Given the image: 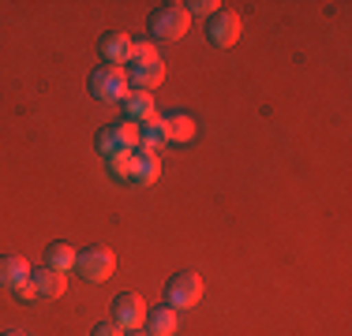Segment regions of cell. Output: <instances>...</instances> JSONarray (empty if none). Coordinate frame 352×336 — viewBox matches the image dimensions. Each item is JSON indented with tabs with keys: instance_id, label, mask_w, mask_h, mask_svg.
Returning <instances> with one entry per match:
<instances>
[{
	"instance_id": "22",
	"label": "cell",
	"mask_w": 352,
	"mask_h": 336,
	"mask_svg": "<svg viewBox=\"0 0 352 336\" xmlns=\"http://www.w3.org/2000/svg\"><path fill=\"white\" fill-rule=\"evenodd\" d=\"M128 336H150V333H142V329H135V333H128Z\"/></svg>"
},
{
	"instance_id": "4",
	"label": "cell",
	"mask_w": 352,
	"mask_h": 336,
	"mask_svg": "<svg viewBox=\"0 0 352 336\" xmlns=\"http://www.w3.org/2000/svg\"><path fill=\"white\" fill-rule=\"evenodd\" d=\"M75 269H79V276L87 284H102V280L113 276L116 258H113V250H109V247H90V250H82V254L75 258Z\"/></svg>"
},
{
	"instance_id": "21",
	"label": "cell",
	"mask_w": 352,
	"mask_h": 336,
	"mask_svg": "<svg viewBox=\"0 0 352 336\" xmlns=\"http://www.w3.org/2000/svg\"><path fill=\"white\" fill-rule=\"evenodd\" d=\"M94 336H124V329L116 322H102V325H94Z\"/></svg>"
},
{
	"instance_id": "1",
	"label": "cell",
	"mask_w": 352,
	"mask_h": 336,
	"mask_svg": "<svg viewBox=\"0 0 352 336\" xmlns=\"http://www.w3.org/2000/svg\"><path fill=\"white\" fill-rule=\"evenodd\" d=\"M90 94L98 101H105V105H120V101L131 94L128 71H124V67H113V64L98 67V71L90 75Z\"/></svg>"
},
{
	"instance_id": "14",
	"label": "cell",
	"mask_w": 352,
	"mask_h": 336,
	"mask_svg": "<svg viewBox=\"0 0 352 336\" xmlns=\"http://www.w3.org/2000/svg\"><path fill=\"white\" fill-rule=\"evenodd\" d=\"M146 322H150V336H176V329H180V314L173 307L146 310Z\"/></svg>"
},
{
	"instance_id": "8",
	"label": "cell",
	"mask_w": 352,
	"mask_h": 336,
	"mask_svg": "<svg viewBox=\"0 0 352 336\" xmlns=\"http://www.w3.org/2000/svg\"><path fill=\"white\" fill-rule=\"evenodd\" d=\"M120 112H124V123L139 128V123H150L157 116V105H154V97H150L146 90H131V94L120 101Z\"/></svg>"
},
{
	"instance_id": "3",
	"label": "cell",
	"mask_w": 352,
	"mask_h": 336,
	"mask_svg": "<svg viewBox=\"0 0 352 336\" xmlns=\"http://www.w3.org/2000/svg\"><path fill=\"white\" fill-rule=\"evenodd\" d=\"M191 27V15L184 4H162L154 15H150V34L162 41H180Z\"/></svg>"
},
{
	"instance_id": "16",
	"label": "cell",
	"mask_w": 352,
	"mask_h": 336,
	"mask_svg": "<svg viewBox=\"0 0 352 336\" xmlns=\"http://www.w3.org/2000/svg\"><path fill=\"white\" fill-rule=\"evenodd\" d=\"M75 250L72 243H53V247H45V269H56V273H68V269H75Z\"/></svg>"
},
{
	"instance_id": "20",
	"label": "cell",
	"mask_w": 352,
	"mask_h": 336,
	"mask_svg": "<svg viewBox=\"0 0 352 336\" xmlns=\"http://www.w3.org/2000/svg\"><path fill=\"white\" fill-rule=\"evenodd\" d=\"M184 8H188V15H217L221 12L217 0H191V4H184Z\"/></svg>"
},
{
	"instance_id": "9",
	"label": "cell",
	"mask_w": 352,
	"mask_h": 336,
	"mask_svg": "<svg viewBox=\"0 0 352 336\" xmlns=\"http://www.w3.org/2000/svg\"><path fill=\"white\" fill-rule=\"evenodd\" d=\"M30 291H34V299H60L68 291V280H64V273L41 265L30 269Z\"/></svg>"
},
{
	"instance_id": "11",
	"label": "cell",
	"mask_w": 352,
	"mask_h": 336,
	"mask_svg": "<svg viewBox=\"0 0 352 336\" xmlns=\"http://www.w3.org/2000/svg\"><path fill=\"white\" fill-rule=\"evenodd\" d=\"M165 79V64L162 60H146V64H128V86L135 90H154L157 82Z\"/></svg>"
},
{
	"instance_id": "7",
	"label": "cell",
	"mask_w": 352,
	"mask_h": 336,
	"mask_svg": "<svg viewBox=\"0 0 352 336\" xmlns=\"http://www.w3.org/2000/svg\"><path fill=\"white\" fill-rule=\"evenodd\" d=\"M240 30H244V23L232 12H217V15H210V23H206V38H210V45H217V49L236 45Z\"/></svg>"
},
{
	"instance_id": "10",
	"label": "cell",
	"mask_w": 352,
	"mask_h": 336,
	"mask_svg": "<svg viewBox=\"0 0 352 336\" xmlns=\"http://www.w3.org/2000/svg\"><path fill=\"white\" fill-rule=\"evenodd\" d=\"M131 45H135V41H131L124 30H109L105 38H102V45H98V53H102L105 64L128 67V60H131Z\"/></svg>"
},
{
	"instance_id": "6",
	"label": "cell",
	"mask_w": 352,
	"mask_h": 336,
	"mask_svg": "<svg viewBox=\"0 0 352 336\" xmlns=\"http://www.w3.org/2000/svg\"><path fill=\"white\" fill-rule=\"evenodd\" d=\"M113 322L120 325L124 333H135L146 325V302H142V296H135V291H124V296L113 299Z\"/></svg>"
},
{
	"instance_id": "5",
	"label": "cell",
	"mask_w": 352,
	"mask_h": 336,
	"mask_svg": "<svg viewBox=\"0 0 352 336\" xmlns=\"http://www.w3.org/2000/svg\"><path fill=\"white\" fill-rule=\"evenodd\" d=\"M139 146V128L131 123H109L98 134V154L102 157H113V154H135Z\"/></svg>"
},
{
	"instance_id": "17",
	"label": "cell",
	"mask_w": 352,
	"mask_h": 336,
	"mask_svg": "<svg viewBox=\"0 0 352 336\" xmlns=\"http://www.w3.org/2000/svg\"><path fill=\"white\" fill-rule=\"evenodd\" d=\"M165 123H169V142H191L195 139V120L184 112L176 116H165Z\"/></svg>"
},
{
	"instance_id": "13",
	"label": "cell",
	"mask_w": 352,
	"mask_h": 336,
	"mask_svg": "<svg viewBox=\"0 0 352 336\" xmlns=\"http://www.w3.org/2000/svg\"><path fill=\"white\" fill-rule=\"evenodd\" d=\"M157 176H162V157H157V149H139V154H131V180L154 183Z\"/></svg>"
},
{
	"instance_id": "23",
	"label": "cell",
	"mask_w": 352,
	"mask_h": 336,
	"mask_svg": "<svg viewBox=\"0 0 352 336\" xmlns=\"http://www.w3.org/2000/svg\"><path fill=\"white\" fill-rule=\"evenodd\" d=\"M4 336H23V333H4Z\"/></svg>"
},
{
	"instance_id": "12",
	"label": "cell",
	"mask_w": 352,
	"mask_h": 336,
	"mask_svg": "<svg viewBox=\"0 0 352 336\" xmlns=\"http://www.w3.org/2000/svg\"><path fill=\"white\" fill-rule=\"evenodd\" d=\"M30 280V265L19 254H0V288H23Z\"/></svg>"
},
{
	"instance_id": "2",
	"label": "cell",
	"mask_w": 352,
	"mask_h": 336,
	"mask_svg": "<svg viewBox=\"0 0 352 336\" xmlns=\"http://www.w3.org/2000/svg\"><path fill=\"white\" fill-rule=\"evenodd\" d=\"M199 299H203V276L199 273L184 269V273L169 276V284H165V307L191 310V307H199Z\"/></svg>"
},
{
	"instance_id": "19",
	"label": "cell",
	"mask_w": 352,
	"mask_h": 336,
	"mask_svg": "<svg viewBox=\"0 0 352 336\" xmlns=\"http://www.w3.org/2000/svg\"><path fill=\"white\" fill-rule=\"evenodd\" d=\"M146 60H162V56H157V49L150 45V41H135V45H131V60L128 64H146Z\"/></svg>"
},
{
	"instance_id": "15",
	"label": "cell",
	"mask_w": 352,
	"mask_h": 336,
	"mask_svg": "<svg viewBox=\"0 0 352 336\" xmlns=\"http://www.w3.org/2000/svg\"><path fill=\"white\" fill-rule=\"evenodd\" d=\"M139 142H142V149H157V146H165V142H169V123H165V116H154L150 123H142Z\"/></svg>"
},
{
	"instance_id": "18",
	"label": "cell",
	"mask_w": 352,
	"mask_h": 336,
	"mask_svg": "<svg viewBox=\"0 0 352 336\" xmlns=\"http://www.w3.org/2000/svg\"><path fill=\"white\" fill-rule=\"evenodd\" d=\"M105 165H109V172H113V176L131 180V154H113V157H105Z\"/></svg>"
}]
</instances>
